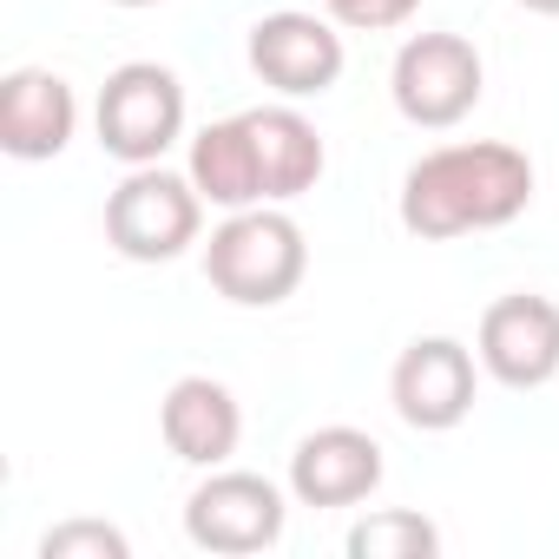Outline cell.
<instances>
[{"label":"cell","mask_w":559,"mask_h":559,"mask_svg":"<svg viewBox=\"0 0 559 559\" xmlns=\"http://www.w3.org/2000/svg\"><path fill=\"white\" fill-rule=\"evenodd\" d=\"M533 204V158L500 139L435 145L402 178V230L421 243H448L467 230H500Z\"/></svg>","instance_id":"cell-1"},{"label":"cell","mask_w":559,"mask_h":559,"mask_svg":"<svg viewBox=\"0 0 559 559\" xmlns=\"http://www.w3.org/2000/svg\"><path fill=\"white\" fill-rule=\"evenodd\" d=\"M204 276L211 290L237 310H276L304 290L310 276V237L284 204H250L224 211V224L204 243Z\"/></svg>","instance_id":"cell-2"},{"label":"cell","mask_w":559,"mask_h":559,"mask_svg":"<svg viewBox=\"0 0 559 559\" xmlns=\"http://www.w3.org/2000/svg\"><path fill=\"white\" fill-rule=\"evenodd\" d=\"M93 132L119 165H165V152L185 139V80L158 60L112 67L93 106Z\"/></svg>","instance_id":"cell-3"},{"label":"cell","mask_w":559,"mask_h":559,"mask_svg":"<svg viewBox=\"0 0 559 559\" xmlns=\"http://www.w3.org/2000/svg\"><path fill=\"white\" fill-rule=\"evenodd\" d=\"M198 230H204V198L191 171L132 165L126 185L106 198V243L126 263H171L198 243Z\"/></svg>","instance_id":"cell-4"},{"label":"cell","mask_w":559,"mask_h":559,"mask_svg":"<svg viewBox=\"0 0 559 559\" xmlns=\"http://www.w3.org/2000/svg\"><path fill=\"white\" fill-rule=\"evenodd\" d=\"M480 93H487V67H480V47L467 34H408L395 47L389 99L408 126L448 132L480 106Z\"/></svg>","instance_id":"cell-5"},{"label":"cell","mask_w":559,"mask_h":559,"mask_svg":"<svg viewBox=\"0 0 559 559\" xmlns=\"http://www.w3.org/2000/svg\"><path fill=\"white\" fill-rule=\"evenodd\" d=\"M290 500L276 480L250 474V467H204V480L185 500V539L198 552H224V559H250L284 539Z\"/></svg>","instance_id":"cell-6"},{"label":"cell","mask_w":559,"mask_h":559,"mask_svg":"<svg viewBox=\"0 0 559 559\" xmlns=\"http://www.w3.org/2000/svg\"><path fill=\"white\" fill-rule=\"evenodd\" d=\"M480 356L454 336H415L389 369V402L415 435H448L474 415Z\"/></svg>","instance_id":"cell-7"},{"label":"cell","mask_w":559,"mask_h":559,"mask_svg":"<svg viewBox=\"0 0 559 559\" xmlns=\"http://www.w3.org/2000/svg\"><path fill=\"white\" fill-rule=\"evenodd\" d=\"M243 53H250V73H257L276 99H323V93L343 80V67H349L336 21L297 14V8L263 14V21L250 27V47H243Z\"/></svg>","instance_id":"cell-8"},{"label":"cell","mask_w":559,"mask_h":559,"mask_svg":"<svg viewBox=\"0 0 559 559\" xmlns=\"http://www.w3.org/2000/svg\"><path fill=\"white\" fill-rule=\"evenodd\" d=\"M474 356L500 389H546L559 376V304L513 290L500 304H487L480 330H474Z\"/></svg>","instance_id":"cell-9"},{"label":"cell","mask_w":559,"mask_h":559,"mask_svg":"<svg viewBox=\"0 0 559 559\" xmlns=\"http://www.w3.org/2000/svg\"><path fill=\"white\" fill-rule=\"evenodd\" d=\"M389 461H382V441L369 428H349V421H330V428H310L290 454V493L297 507H362L376 487H382Z\"/></svg>","instance_id":"cell-10"},{"label":"cell","mask_w":559,"mask_h":559,"mask_svg":"<svg viewBox=\"0 0 559 559\" xmlns=\"http://www.w3.org/2000/svg\"><path fill=\"white\" fill-rule=\"evenodd\" d=\"M80 99L53 67H14L0 80V152L21 165H47L73 145Z\"/></svg>","instance_id":"cell-11"},{"label":"cell","mask_w":559,"mask_h":559,"mask_svg":"<svg viewBox=\"0 0 559 559\" xmlns=\"http://www.w3.org/2000/svg\"><path fill=\"white\" fill-rule=\"evenodd\" d=\"M158 435L185 467H224L243 441V408L217 376H178L158 402Z\"/></svg>","instance_id":"cell-12"},{"label":"cell","mask_w":559,"mask_h":559,"mask_svg":"<svg viewBox=\"0 0 559 559\" xmlns=\"http://www.w3.org/2000/svg\"><path fill=\"white\" fill-rule=\"evenodd\" d=\"M250 139H257V165H263V204H297L304 191L323 185V132L297 112V99H276V106H250L243 112Z\"/></svg>","instance_id":"cell-13"},{"label":"cell","mask_w":559,"mask_h":559,"mask_svg":"<svg viewBox=\"0 0 559 559\" xmlns=\"http://www.w3.org/2000/svg\"><path fill=\"white\" fill-rule=\"evenodd\" d=\"M185 171H191L198 198L217 204V211H250V204H263V165H257V139H250L243 112L198 126V132H191V152H185Z\"/></svg>","instance_id":"cell-14"},{"label":"cell","mask_w":559,"mask_h":559,"mask_svg":"<svg viewBox=\"0 0 559 559\" xmlns=\"http://www.w3.org/2000/svg\"><path fill=\"white\" fill-rule=\"evenodd\" d=\"M349 559H435L441 552V526L415 507H382L369 520L349 526Z\"/></svg>","instance_id":"cell-15"},{"label":"cell","mask_w":559,"mask_h":559,"mask_svg":"<svg viewBox=\"0 0 559 559\" xmlns=\"http://www.w3.org/2000/svg\"><path fill=\"white\" fill-rule=\"evenodd\" d=\"M40 559H132V539L106 520H60L40 533Z\"/></svg>","instance_id":"cell-16"},{"label":"cell","mask_w":559,"mask_h":559,"mask_svg":"<svg viewBox=\"0 0 559 559\" xmlns=\"http://www.w3.org/2000/svg\"><path fill=\"white\" fill-rule=\"evenodd\" d=\"M330 21L349 27V34H389V27H408L421 0H323Z\"/></svg>","instance_id":"cell-17"},{"label":"cell","mask_w":559,"mask_h":559,"mask_svg":"<svg viewBox=\"0 0 559 559\" xmlns=\"http://www.w3.org/2000/svg\"><path fill=\"white\" fill-rule=\"evenodd\" d=\"M526 14H546V21H559V0H520Z\"/></svg>","instance_id":"cell-18"},{"label":"cell","mask_w":559,"mask_h":559,"mask_svg":"<svg viewBox=\"0 0 559 559\" xmlns=\"http://www.w3.org/2000/svg\"><path fill=\"white\" fill-rule=\"evenodd\" d=\"M112 8H158V0H112Z\"/></svg>","instance_id":"cell-19"}]
</instances>
